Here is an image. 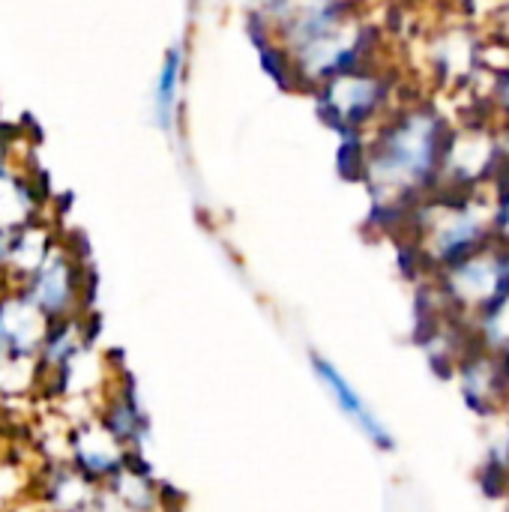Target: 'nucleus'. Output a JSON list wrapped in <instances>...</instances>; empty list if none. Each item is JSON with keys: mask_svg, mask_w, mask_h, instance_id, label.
<instances>
[{"mask_svg": "<svg viewBox=\"0 0 509 512\" xmlns=\"http://www.w3.org/2000/svg\"><path fill=\"white\" fill-rule=\"evenodd\" d=\"M438 141H441V123L429 114H414L393 129L372 168L381 180H387L396 189L417 186L435 171L438 147H441Z\"/></svg>", "mask_w": 509, "mask_h": 512, "instance_id": "nucleus-1", "label": "nucleus"}, {"mask_svg": "<svg viewBox=\"0 0 509 512\" xmlns=\"http://www.w3.org/2000/svg\"><path fill=\"white\" fill-rule=\"evenodd\" d=\"M375 102H378V84L369 81V78H345V81L336 84L333 105L351 123H357L360 117H366L375 108Z\"/></svg>", "mask_w": 509, "mask_h": 512, "instance_id": "nucleus-2", "label": "nucleus"}, {"mask_svg": "<svg viewBox=\"0 0 509 512\" xmlns=\"http://www.w3.org/2000/svg\"><path fill=\"white\" fill-rule=\"evenodd\" d=\"M489 159H492V147H489V141L483 135H465V138H459L453 144V153H450V165L462 177H477Z\"/></svg>", "mask_w": 509, "mask_h": 512, "instance_id": "nucleus-3", "label": "nucleus"}, {"mask_svg": "<svg viewBox=\"0 0 509 512\" xmlns=\"http://www.w3.org/2000/svg\"><path fill=\"white\" fill-rule=\"evenodd\" d=\"M174 81H177V57H171L165 75H162V96H159V111L162 117H168V108L174 102Z\"/></svg>", "mask_w": 509, "mask_h": 512, "instance_id": "nucleus-4", "label": "nucleus"}, {"mask_svg": "<svg viewBox=\"0 0 509 512\" xmlns=\"http://www.w3.org/2000/svg\"><path fill=\"white\" fill-rule=\"evenodd\" d=\"M504 225L509 228V201H507V207H504Z\"/></svg>", "mask_w": 509, "mask_h": 512, "instance_id": "nucleus-5", "label": "nucleus"}, {"mask_svg": "<svg viewBox=\"0 0 509 512\" xmlns=\"http://www.w3.org/2000/svg\"><path fill=\"white\" fill-rule=\"evenodd\" d=\"M504 99H507V105H509V78H507V90H504Z\"/></svg>", "mask_w": 509, "mask_h": 512, "instance_id": "nucleus-6", "label": "nucleus"}, {"mask_svg": "<svg viewBox=\"0 0 509 512\" xmlns=\"http://www.w3.org/2000/svg\"><path fill=\"white\" fill-rule=\"evenodd\" d=\"M507 150H509V144H507Z\"/></svg>", "mask_w": 509, "mask_h": 512, "instance_id": "nucleus-7", "label": "nucleus"}]
</instances>
